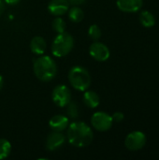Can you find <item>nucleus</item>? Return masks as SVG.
Masks as SVG:
<instances>
[{
  "instance_id": "nucleus-6",
  "label": "nucleus",
  "mask_w": 159,
  "mask_h": 160,
  "mask_svg": "<svg viewBox=\"0 0 159 160\" xmlns=\"http://www.w3.org/2000/svg\"><path fill=\"white\" fill-rule=\"evenodd\" d=\"M52 98L56 106L63 108L71 101V92L67 86L64 84H59L53 88Z\"/></svg>"
},
{
  "instance_id": "nucleus-1",
  "label": "nucleus",
  "mask_w": 159,
  "mask_h": 160,
  "mask_svg": "<svg viewBox=\"0 0 159 160\" xmlns=\"http://www.w3.org/2000/svg\"><path fill=\"white\" fill-rule=\"evenodd\" d=\"M68 142L75 147H85L89 145L94 138L91 128L84 122H73L67 127Z\"/></svg>"
},
{
  "instance_id": "nucleus-19",
  "label": "nucleus",
  "mask_w": 159,
  "mask_h": 160,
  "mask_svg": "<svg viewBox=\"0 0 159 160\" xmlns=\"http://www.w3.org/2000/svg\"><path fill=\"white\" fill-rule=\"evenodd\" d=\"M66 107H67V114L68 118L76 119L80 116V108L77 103L70 101Z\"/></svg>"
},
{
  "instance_id": "nucleus-20",
  "label": "nucleus",
  "mask_w": 159,
  "mask_h": 160,
  "mask_svg": "<svg viewBox=\"0 0 159 160\" xmlns=\"http://www.w3.org/2000/svg\"><path fill=\"white\" fill-rule=\"evenodd\" d=\"M88 36L94 41L98 40L101 37V29L97 24H92L88 29Z\"/></svg>"
},
{
  "instance_id": "nucleus-2",
  "label": "nucleus",
  "mask_w": 159,
  "mask_h": 160,
  "mask_svg": "<svg viewBox=\"0 0 159 160\" xmlns=\"http://www.w3.org/2000/svg\"><path fill=\"white\" fill-rule=\"evenodd\" d=\"M36 77L41 82H50L56 76L57 66L55 61L48 55L38 56L33 66Z\"/></svg>"
},
{
  "instance_id": "nucleus-9",
  "label": "nucleus",
  "mask_w": 159,
  "mask_h": 160,
  "mask_svg": "<svg viewBox=\"0 0 159 160\" xmlns=\"http://www.w3.org/2000/svg\"><path fill=\"white\" fill-rule=\"evenodd\" d=\"M66 142L65 135L60 131H53L48 136L46 140V148L49 151H55L62 147Z\"/></svg>"
},
{
  "instance_id": "nucleus-11",
  "label": "nucleus",
  "mask_w": 159,
  "mask_h": 160,
  "mask_svg": "<svg viewBox=\"0 0 159 160\" xmlns=\"http://www.w3.org/2000/svg\"><path fill=\"white\" fill-rule=\"evenodd\" d=\"M116 5L121 11L132 13L137 12L142 8L143 0H117Z\"/></svg>"
},
{
  "instance_id": "nucleus-7",
  "label": "nucleus",
  "mask_w": 159,
  "mask_h": 160,
  "mask_svg": "<svg viewBox=\"0 0 159 160\" xmlns=\"http://www.w3.org/2000/svg\"><path fill=\"white\" fill-rule=\"evenodd\" d=\"M145 143L146 136L142 131H133L129 133L125 140V145L130 151H139L144 147Z\"/></svg>"
},
{
  "instance_id": "nucleus-17",
  "label": "nucleus",
  "mask_w": 159,
  "mask_h": 160,
  "mask_svg": "<svg viewBox=\"0 0 159 160\" xmlns=\"http://www.w3.org/2000/svg\"><path fill=\"white\" fill-rule=\"evenodd\" d=\"M11 152V144L6 139H0V159H4L9 156Z\"/></svg>"
},
{
  "instance_id": "nucleus-23",
  "label": "nucleus",
  "mask_w": 159,
  "mask_h": 160,
  "mask_svg": "<svg viewBox=\"0 0 159 160\" xmlns=\"http://www.w3.org/2000/svg\"><path fill=\"white\" fill-rule=\"evenodd\" d=\"M21 0H4V2L7 5L13 6V5H17Z\"/></svg>"
},
{
  "instance_id": "nucleus-12",
  "label": "nucleus",
  "mask_w": 159,
  "mask_h": 160,
  "mask_svg": "<svg viewBox=\"0 0 159 160\" xmlns=\"http://www.w3.org/2000/svg\"><path fill=\"white\" fill-rule=\"evenodd\" d=\"M68 117L61 114H57L52 116L49 121V126L53 131H60L66 130L68 127Z\"/></svg>"
},
{
  "instance_id": "nucleus-15",
  "label": "nucleus",
  "mask_w": 159,
  "mask_h": 160,
  "mask_svg": "<svg viewBox=\"0 0 159 160\" xmlns=\"http://www.w3.org/2000/svg\"><path fill=\"white\" fill-rule=\"evenodd\" d=\"M140 22L144 27L150 28L156 24V18L149 10H143L140 13Z\"/></svg>"
},
{
  "instance_id": "nucleus-24",
  "label": "nucleus",
  "mask_w": 159,
  "mask_h": 160,
  "mask_svg": "<svg viewBox=\"0 0 159 160\" xmlns=\"http://www.w3.org/2000/svg\"><path fill=\"white\" fill-rule=\"evenodd\" d=\"M5 11V3L3 2V0H0V16L4 13Z\"/></svg>"
},
{
  "instance_id": "nucleus-10",
  "label": "nucleus",
  "mask_w": 159,
  "mask_h": 160,
  "mask_svg": "<svg viewBox=\"0 0 159 160\" xmlns=\"http://www.w3.org/2000/svg\"><path fill=\"white\" fill-rule=\"evenodd\" d=\"M48 9L51 14L54 16H61L68 11L69 3L67 0H51Z\"/></svg>"
},
{
  "instance_id": "nucleus-3",
  "label": "nucleus",
  "mask_w": 159,
  "mask_h": 160,
  "mask_svg": "<svg viewBox=\"0 0 159 160\" xmlns=\"http://www.w3.org/2000/svg\"><path fill=\"white\" fill-rule=\"evenodd\" d=\"M70 85L78 91H85L91 84V75L89 71L81 66L73 67L68 73Z\"/></svg>"
},
{
  "instance_id": "nucleus-5",
  "label": "nucleus",
  "mask_w": 159,
  "mask_h": 160,
  "mask_svg": "<svg viewBox=\"0 0 159 160\" xmlns=\"http://www.w3.org/2000/svg\"><path fill=\"white\" fill-rule=\"evenodd\" d=\"M112 117L104 112H97L91 118V124L93 128L100 132H105L111 129L112 127Z\"/></svg>"
},
{
  "instance_id": "nucleus-25",
  "label": "nucleus",
  "mask_w": 159,
  "mask_h": 160,
  "mask_svg": "<svg viewBox=\"0 0 159 160\" xmlns=\"http://www.w3.org/2000/svg\"><path fill=\"white\" fill-rule=\"evenodd\" d=\"M3 84H4V81H3V77L0 75V90L2 89L3 87Z\"/></svg>"
},
{
  "instance_id": "nucleus-8",
  "label": "nucleus",
  "mask_w": 159,
  "mask_h": 160,
  "mask_svg": "<svg viewBox=\"0 0 159 160\" xmlns=\"http://www.w3.org/2000/svg\"><path fill=\"white\" fill-rule=\"evenodd\" d=\"M89 53L95 60L98 62H104L108 60L111 54L109 48L104 43L97 40L90 45Z\"/></svg>"
},
{
  "instance_id": "nucleus-16",
  "label": "nucleus",
  "mask_w": 159,
  "mask_h": 160,
  "mask_svg": "<svg viewBox=\"0 0 159 160\" xmlns=\"http://www.w3.org/2000/svg\"><path fill=\"white\" fill-rule=\"evenodd\" d=\"M68 18L73 22H80L84 18V13L81 8L78 6H74L70 9H68Z\"/></svg>"
},
{
  "instance_id": "nucleus-4",
  "label": "nucleus",
  "mask_w": 159,
  "mask_h": 160,
  "mask_svg": "<svg viewBox=\"0 0 159 160\" xmlns=\"http://www.w3.org/2000/svg\"><path fill=\"white\" fill-rule=\"evenodd\" d=\"M74 47L73 37L67 33L58 34L52 45V52L56 57H64L67 55Z\"/></svg>"
},
{
  "instance_id": "nucleus-18",
  "label": "nucleus",
  "mask_w": 159,
  "mask_h": 160,
  "mask_svg": "<svg viewBox=\"0 0 159 160\" xmlns=\"http://www.w3.org/2000/svg\"><path fill=\"white\" fill-rule=\"evenodd\" d=\"M52 25V29L57 34H61V33L66 32V28H67L66 22L59 16H56V18L53 19Z\"/></svg>"
},
{
  "instance_id": "nucleus-14",
  "label": "nucleus",
  "mask_w": 159,
  "mask_h": 160,
  "mask_svg": "<svg viewBox=\"0 0 159 160\" xmlns=\"http://www.w3.org/2000/svg\"><path fill=\"white\" fill-rule=\"evenodd\" d=\"M83 102L86 107L90 109H95L99 105V96L95 91H86L82 97Z\"/></svg>"
},
{
  "instance_id": "nucleus-13",
  "label": "nucleus",
  "mask_w": 159,
  "mask_h": 160,
  "mask_svg": "<svg viewBox=\"0 0 159 160\" xmlns=\"http://www.w3.org/2000/svg\"><path fill=\"white\" fill-rule=\"evenodd\" d=\"M46 48H47V44L42 37L37 36L32 38L30 42V49L33 53L37 55H41L45 52Z\"/></svg>"
},
{
  "instance_id": "nucleus-21",
  "label": "nucleus",
  "mask_w": 159,
  "mask_h": 160,
  "mask_svg": "<svg viewBox=\"0 0 159 160\" xmlns=\"http://www.w3.org/2000/svg\"><path fill=\"white\" fill-rule=\"evenodd\" d=\"M112 120H113L114 122L120 123V122H122V121L124 120L125 115H124V113L121 112H114V113L112 114Z\"/></svg>"
},
{
  "instance_id": "nucleus-22",
  "label": "nucleus",
  "mask_w": 159,
  "mask_h": 160,
  "mask_svg": "<svg viewBox=\"0 0 159 160\" xmlns=\"http://www.w3.org/2000/svg\"><path fill=\"white\" fill-rule=\"evenodd\" d=\"M69 4L73 5V6H80L83 3H85L86 0H67Z\"/></svg>"
}]
</instances>
